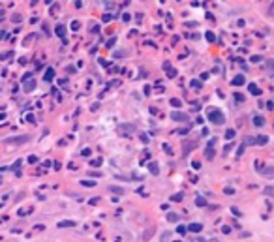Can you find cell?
<instances>
[{"label":"cell","mask_w":274,"mask_h":242,"mask_svg":"<svg viewBox=\"0 0 274 242\" xmlns=\"http://www.w3.org/2000/svg\"><path fill=\"white\" fill-rule=\"evenodd\" d=\"M206 118H208L210 124H214V126H222V124H225V117H224V113H222L218 107H210V109H208V114H206Z\"/></svg>","instance_id":"cell-1"},{"label":"cell","mask_w":274,"mask_h":242,"mask_svg":"<svg viewBox=\"0 0 274 242\" xmlns=\"http://www.w3.org/2000/svg\"><path fill=\"white\" fill-rule=\"evenodd\" d=\"M197 139H184V145H182V156H188L193 148L197 146Z\"/></svg>","instance_id":"cell-2"},{"label":"cell","mask_w":274,"mask_h":242,"mask_svg":"<svg viewBox=\"0 0 274 242\" xmlns=\"http://www.w3.org/2000/svg\"><path fill=\"white\" fill-rule=\"evenodd\" d=\"M28 141H30L28 135H19V137H10V139H6L8 145H23V143H28Z\"/></svg>","instance_id":"cell-3"},{"label":"cell","mask_w":274,"mask_h":242,"mask_svg":"<svg viewBox=\"0 0 274 242\" xmlns=\"http://www.w3.org/2000/svg\"><path fill=\"white\" fill-rule=\"evenodd\" d=\"M171 118H173L175 122H188V120H190L186 113H178V111H173V113H171Z\"/></svg>","instance_id":"cell-4"},{"label":"cell","mask_w":274,"mask_h":242,"mask_svg":"<svg viewBox=\"0 0 274 242\" xmlns=\"http://www.w3.org/2000/svg\"><path fill=\"white\" fill-rule=\"evenodd\" d=\"M188 231L190 233H201V231H203V223H197V221H195V223H190L188 225Z\"/></svg>","instance_id":"cell-5"},{"label":"cell","mask_w":274,"mask_h":242,"mask_svg":"<svg viewBox=\"0 0 274 242\" xmlns=\"http://www.w3.org/2000/svg\"><path fill=\"white\" fill-rule=\"evenodd\" d=\"M244 83H246V77H244V75H237V77L231 81V85H233V86H240V85H244Z\"/></svg>","instance_id":"cell-6"},{"label":"cell","mask_w":274,"mask_h":242,"mask_svg":"<svg viewBox=\"0 0 274 242\" xmlns=\"http://www.w3.org/2000/svg\"><path fill=\"white\" fill-rule=\"evenodd\" d=\"M248 90H250V94H253V96H259V94H261L259 86H257L255 83H250V85H248Z\"/></svg>","instance_id":"cell-7"},{"label":"cell","mask_w":274,"mask_h":242,"mask_svg":"<svg viewBox=\"0 0 274 242\" xmlns=\"http://www.w3.org/2000/svg\"><path fill=\"white\" fill-rule=\"evenodd\" d=\"M252 122H253V126H257V128H263V126H265V118L263 117H257V114L253 117Z\"/></svg>","instance_id":"cell-8"},{"label":"cell","mask_w":274,"mask_h":242,"mask_svg":"<svg viewBox=\"0 0 274 242\" xmlns=\"http://www.w3.org/2000/svg\"><path fill=\"white\" fill-rule=\"evenodd\" d=\"M214 154H216V152H214V146H206V150H205V158H206V160H212Z\"/></svg>","instance_id":"cell-9"},{"label":"cell","mask_w":274,"mask_h":242,"mask_svg":"<svg viewBox=\"0 0 274 242\" xmlns=\"http://www.w3.org/2000/svg\"><path fill=\"white\" fill-rule=\"evenodd\" d=\"M58 227H60V229H64V227H75V221L64 220V221H60V223H58Z\"/></svg>","instance_id":"cell-10"},{"label":"cell","mask_w":274,"mask_h":242,"mask_svg":"<svg viewBox=\"0 0 274 242\" xmlns=\"http://www.w3.org/2000/svg\"><path fill=\"white\" fill-rule=\"evenodd\" d=\"M148 171L152 173V174H158V173H160V169H158V163H156V161H150V163H148Z\"/></svg>","instance_id":"cell-11"},{"label":"cell","mask_w":274,"mask_h":242,"mask_svg":"<svg viewBox=\"0 0 274 242\" xmlns=\"http://www.w3.org/2000/svg\"><path fill=\"white\" fill-rule=\"evenodd\" d=\"M164 70H165V71H167V73H169V77H175V75H177V70H175V68H171V66H169L167 62H165V64H164Z\"/></svg>","instance_id":"cell-12"},{"label":"cell","mask_w":274,"mask_h":242,"mask_svg":"<svg viewBox=\"0 0 274 242\" xmlns=\"http://www.w3.org/2000/svg\"><path fill=\"white\" fill-rule=\"evenodd\" d=\"M261 174H265V177H274V167H265L259 171Z\"/></svg>","instance_id":"cell-13"},{"label":"cell","mask_w":274,"mask_h":242,"mask_svg":"<svg viewBox=\"0 0 274 242\" xmlns=\"http://www.w3.org/2000/svg\"><path fill=\"white\" fill-rule=\"evenodd\" d=\"M43 77H45V81H53V77H55V70L49 68V70L45 71V75H43Z\"/></svg>","instance_id":"cell-14"},{"label":"cell","mask_w":274,"mask_h":242,"mask_svg":"<svg viewBox=\"0 0 274 242\" xmlns=\"http://www.w3.org/2000/svg\"><path fill=\"white\" fill-rule=\"evenodd\" d=\"M195 205H197V207H206V199H205V197H201V195H197L195 197Z\"/></svg>","instance_id":"cell-15"},{"label":"cell","mask_w":274,"mask_h":242,"mask_svg":"<svg viewBox=\"0 0 274 242\" xmlns=\"http://www.w3.org/2000/svg\"><path fill=\"white\" fill-rule=\"evenodd\" d=\"M178 220H180V216H178V214H175V212L167 214V221H173V223H177Z\"/></svg>","instance_id":"cell-16"},{"label":"cell","mask_w":274,"mask_h":242,"mask_svg":"<svg viewBox=\"0 0 274 242\" xmlns=\"http://www.w3.org/2000/svg\"><path fill=\"white\" fill-rule=\"evenodd\" d=\"M57 36H60V38H64V34H66V28H64V25H57Z\"/></svg>","instance_id":"cell-17"},{"label":"cell","mask_w":274,"mask_h":242,"mask_svg":"<svg viewBox=\"0 0 274 242\" xmlns=\"http://www.w3.org/2000/svg\"><path fill=\"white\" fill-rule=\"evenodd\" d=\"M36 88V81L32 79V81H26V85H25V90L26 92H30V90H34Z\"/></svg>","instance_id":"cell-18"},{"label":"cell","mask_w":274,"mask_h":242,"mask_svg":"<svg viewBox=\"0 0 274 242\" xmlns=\"http://www.w3.org/2000/svg\"><path fill=\"white\" fill-rule=\"evenodd\" d=\"M109 192H113V193H120V195H122V193H124V190H122L120 186H109Z\"/></svg>","instance_id":"cell-19"},{"label":"cell","mask_w":274,"mask_h":242,"mask_svg":"<svg viewBox=\"0 0 274 242\" xmlns=\"http://www.w3.org/2000/svg\"><path fill=\"white\" fill-rule=\"evenodd\" d=\"M255 141H257V145H267V143H268V137H267V135H259Z\"/></svg>","instance_id":"cell-20"},{"label":"cell","mask_w":274,"mask_h":242,"mask_svg":"<svg viewBox=\"0 0 274 242\" xmlns=\"http://www.w3.org/2000/svg\"><path fill=\"white\" fill-rule=\"evenodd\" d=\"M81 184L85 186V188H94V186H96V182H94V180H81Z\"/></svg>","instance_id":"cell-21"},{"label":"cell","mask_w":274,"mask_h":242,"mask_svg":"<svg viewBox=\"0 0 274 242\" xmlns=\"http://www.w3.org/2000/svg\"><path fill=\"white\" fill-rule=\"evenodd\" d=\"M233 137H235V130H231V128H229L227 132H225V139H229V141H231Z\"/></svg>","instance_id":"cell-22"},{"label":"cell","mask_w":274,"mask_h":242,"mask_svg":"<svg viewBox=\"0 0 274 242\" xmlns=\"http://www.w3.org/2000/svg\"><path fill=\"white\" fill-rule=\"evenodd\" d=\"M152 235H154V229H146V231H145V235H143V239H145V240H148Z\"/></svg>","instance_id":"cell-23"},{"label":"cell","mask_w":274,"mask_h":242,"mask_svg":"<svg viewBox=\"0 0 274 242\" xmlns=\"http://www.w3.org/2000/svg\"><path fill=\"white\" fill-rule=\"evenodd\" d=\"M265 193H267V195H272V197H274V186H267V188H265Z\"/></svg>","instance_id":"cell-24"},{"label":"cell","mask_w":274,"mask_h":242,"mask_svg":"<svg viewBox=\"0 0 274 242\" xmlns=\"http://www.w3.org/2000/svg\"><path fill=\"white\" fill-rule=\"evenodd\" d=\"M246 145H257V141H255V137H246Z\"/></svg>","instance_id":"cell-25"},{"label":"cell","mask_w":274,"mask_h":242,"mask_svg":"<svg viewBox=\"0 0 274 242\" xmlns=\"http://www.w3.org/2000/svg\"><path fill=\"white\" fill-rule=\"evenodd\" d=\"M182 197H184V195H182V193H175V195L171 197V199L175 201V203H178V201H182Z\"/></svg>","instance_id":"cell-26"},{"label":"cell","mask_w":274,"mask_h":242,"mask_svg":"<svg viewBox=\"0 0 274 242\" xmlns=\"http://www.w3.org/2000/svg\"><path fill=\"white\" fill-rule=\"evenodd\" d=\"M169 239H171V233H164V235H162V239H160V242H167Z\"/></svg>","instance_id":"cell-27"},{"label":"cell","mask_w":274,"mask_h":242,"mask_svg":"<svg viewBox=\"0 0 274 242\" xmlns=\"http://www.w3.org/2000/svg\"><path fill=\"white\" fill-rule=\"evenodd\" d=\"M171 105H173V107H180V105H182V101H180V100H177V98H173V100H171Z\"/></svg>","instance_id":"cell-28"},{"label":"cell","mask_w":274,"mask_h":242,"mask_svg":"<svg viewBox=\"0 0 274 242\" xmlns=\"http://www.w3.org/2000/svg\"><path fill=\"white\" fill-rule=\"evenodd\" d=\"M186 231H188V227H184V225H178L177 227V233H180V235H184Z\"/></svg>","instance_id":"cell-29"},{"label":"cell","mask_w":274,"mask_h":242,"mask_svg":"<svg viewBox=\"0 0 274 242\" xmlns=\"http://www.w3.org/2000/svg\"><path fill=\"white\" fill-rule=\"evenodd\" d=\"M242 154H244V145H240L239 148H237V158H240Z\"/></svg>","instance_id":"cell-30"},{"label":"cell","mask_w":274,"mask_h":242,"mask_svg":"<svg viewBox=\"0 0 274 242\" xmlns=\"http://www.w3.org/2000/svg\"><path fill=\"white\" fill-rule=\"evenodd\" d=\"M206 39H208V41H214V39H216V36H214V34L208 30V32H206Z\"/></svg>","instance_id":"cell-31"},{"label":"cell","mask_w":274,"mask_h":242,"mask_svg":"<svg viewBox=\"0 0 274 242\" xmlns=\"http://www.w3.org/2000/svg\"><path fill=\"white\" fill-rule=\"evenodd\" d=\"M250 60H252V62H261V60H263V58H261L259 54H253V57L250 58Z\"/></svg>","instance_id":"cell-32"},{"label":"cell","mask_w":274,"mask_h":242,"mask_svg":"<svg viewBox=\"0 0 274 242\" xmlns=\"http://www.w3.org/2000/svg\"><path fill=\"white\" fill-rule=\"evenodd\" d=\"M222 233H225V235L231 233V227H229V225H224V227H222Z\"/></svg>","instance_id":"cell-33"},{"label":"cell","mask_w":274,"mask_h":242,"mask_svg":"<svg viewBox=\"0 0 274 242\" xmlns=\"http://www.w3.org/2000/svg\"><path fill=\"white\" fill-rule=\"evenodd\" d=\"M115 41H117V38H111V39H109V41H107V47H109V49H111V47H113V45H115Z\"/></svg>","instance_id":"cell-34"},{"label":"cell","mask_w":274,"mask_h":242,"mask_svg":"<svg viewBox=\"0 0 274 242\" xmlns=\"http://www.w3.org/2000/svg\"><path fill=\"white\" fill-rule=\"evenodd\" d=\"M231 148H233V145H231V143H227V145H225V146H224V152H225V154H227V152H229V150H231Z\"/></svg>","instance_id":"cell-35"},{"label":"cell","mask_w":274,"mask_h":242,"mask_svg":"<svg viewBox=\"0 0 274 242\" xmlns=\"http://www.w3.org/2000/svg\"><path fill=\"white\" fill-rule=\"evenodd\" d=\"M231 212H233V214H235V216H242V214H240V210H239V208H237V207H233V208H231Z\"/></svg>","instance_id":"cell-36"},{"label":"cell","mask_w":274,"mask_h":242,"mask_svg":"<svg viewBox=\"0 0 274 242\" xmlns=\"http://www.w3.org/2000/svg\"><path fill=\"white\" fill-rule=\"evenodd\" d=\"M79 26H81V25H79L77 21H73V23H71V28H73V30H79Z\"/></svg>","instance_id":"cell-37"},{"label":"cell","mask_w":274,"mask_h":242,"mask_svg":"<svg viewBox=\"0 0 274 242\" xmlns=\"http://www.w3.org/2000/svg\"><path fill=\"white\" fill-rule=\"evenodd\" d=\"M19 167H21V161H19V160H17V161H15V163H13V171H17V169H19Z\"/></svg>","instance_id":"cell-38"},{"label":"cell","mask_w":274,"mask_h":242,"mask_svg":"<svg viewBox=\"0 0 274 242\" xmlns=\"http://www.w3.org/2000/svg\"><path fill=\"white\" fill-rule=\"evenodd\" d=\"M130 19H132V17H130V15H128V13H124V15H122V21H124V23H128V21H130Z\"/></svg>","instance_id":"cell-39"},{"label":"cell","mask_w":274,"mask_h":242,"mask_svg":"<svg viewBox=\"0 0 274 242\" xmlns=\"http://www.w3.org/2000/svg\"><path fill=\"white\" fill-rule=\"evenodd\" d=\"M28 161H30V163H38V158H36V156H30Z\"/></svg>","instance_id":"cell-40"},{"label":"cell","mask_w":274,"mask_h":242,"mask_svg":"<svg viewBox=\"0 0 274 242\" xmlns=\"http://www.w3.org/2000/svg\"><path fill=\"white\" fill-rule=\"evenodd\" d=\"M267 64H268V70H272V71H274V60H268Z\"/></svg>","instance_id":"cell-41"},{"label":"cell","mask_w":274,"mask_h":242,"mask_svg":"<svg viewBox=\"0 0 274 242\" xmlns=\"http://www.w3.org/2000/svg\"><path fill=\"white\" fill-rule=\"evenodd\" d=\"M192 167H193V169H199V167H201V163H199V161H193V163H192Z\"/></svg>","instance_id":"cell-42"},{"label":"cell","mask_w":274,"mask_h":242,"mask_svg":"<svg viewBox=\"0 0 274 242\" xmlns=\"http://www.w3.org/2000/svg\"><path fill=\"white\" fill-rule=\"evenodd\" d=\"M141 141H143V143H148V141H150V139H148V137H146V135H145V133H143V135H141Z\"/></svg>","instance_id":"cell-43"},{"label":"cell","mask_w":274,"mask_h":242,"mask_svg":"<svg viewBox=\"0 0 274 242\" xmlns=\"http://www.w3.org/2000/svg\"><path fill=\"white\" fill-rule=\"evenodd\" d=\"M267 107H268V109L272 111V109H274V101H267Z\"/></svg>","instance_id":"cell-44"},{"label":"cell","mask_w":274,"mask_h":242,"mask_svg":"<svg viewBox=\"0 0 274 242\" xmlns=\"http://www.w3.org/2000/svg\"><path fill=\"white\" fill-rule=\"evenodd\" d=\"M100 163H101V160H100V158H98V160H94V161H92V165H96V167H98V165H100Z\"/></svg>","instance_id":"cell-45"},{"label":"cell","mask_w":274,"mask_h":242,"mask_svg":"<svg viewBox=\"0 0 274 242\" xmlns=\"http://www.w3.org/2000/svg\"><path fill=\"white\" fill-rule=\"evenodd\" d=\"M206 242H220L218 239H210V240H206Z\"/></svg>","instance_id":"cell-46"},{"label":"cell","mask_w":274,"mask_h":242,"mask_svg":"<svg viewBox=\"0 0 274 242\" xmlns=\"http://www.w3.org/2000/svg\"><path fill=\"white\" fill-rule=\"evenodd\" d=\"M0 207H2V205H0Z\"/></svg>","instance_id":"cell-47"}]
</instances>
